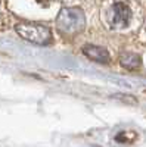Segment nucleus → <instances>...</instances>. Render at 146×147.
<instances>
[{
	"mask_svg": "<svg viewBox=\"0 0 146 147\" xmlns=\"http://www.w3.org/2000/svg\"><path fill=\"white\" fill-rule=\"evenodd\" d=\"M83 53L86 55L89 59L94 60V62H99V63H108L109 62V53L103 47L87 44V46L83 47Z\"/></svg>",
	"mask_w": 146,
	"mask_h": 147,
	"instance_id": "4",
	"label": "nucleus"
},
{
	"mask_svg": "<svg viewBox=\"0 0 146 147\" xmlns=\"http://www.w3.org/2000/svg\"><path fill=\"white\" fill-rule=\"evenodd\" d=\"M84 25H86L84 13L77 7H64L56 18V27L62 34H77L83 31Z\"/></svg>",
	"mask_w": 146,
	"mask_h": 147,
	"instance_id": "1",
	"label": "nucleus"
},
{
	"mask_svg": "<svg viewBox=\"0 0 146 147\" xmlns=\"http://www.w3.org/2000/svg\"><path fill=\"white\" fill-rule=\"evenodd\" d=\"M120 63H121V66H123V68H126L128 71H134V69H137L142 65V59L136 53L127 52V53H123V55L120 56Z\"/></svg>",
	"mask_w": 146,
	"mask_h": 147,
	"instance_id": "5",
	"label": "nucleus"
},
{
	"mask_svg": "<svg viewBox=\"0 0 146 147\" xmlns=\"http://www.w3.org/2000/svg\"><path fill=\"white\" fill-rule=\"evenodd\" d=\"M16 32L24 40L31 41L39 46H46L52 41V31L49 27L41 24H31V22H22L15 27Z\"/></svg>",
	"mask_w": 146,
	"mask_h": 147,
	"instance_id": "2",
	"label": "nucleus"
},
{
	"mask_svg": "<svg viewBox=\"0 0 146 147\" xmlns=\"http://www.w3.org/2000/svg\"><path fill=\"white\" fill-rule=\"evenodd\" d=\"M130 18H131V10L126 3L117 2L112 5L111 12H109V24L112 27H115V28L126 27L130 21Z\"/></svg>",
	"mask_w": 146,
	"mask_h": 147,
	"instance_id": "3",
	"label": "nucleus"
}]
</instances>
